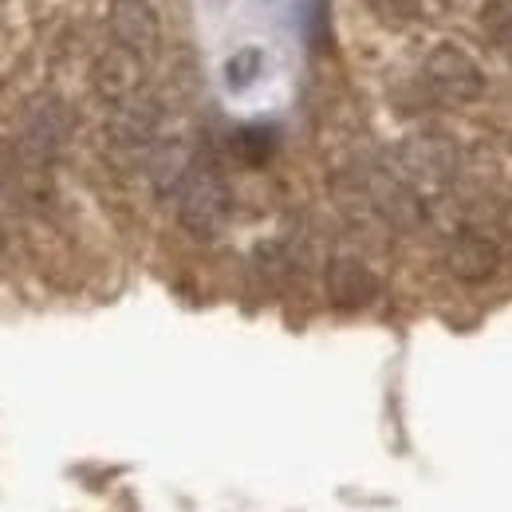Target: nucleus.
Returning <instances> with one entry per match:
<instances>
[{
  "instance_id": "8",
  "label": "nucleus",
  "mask_w": 512,
  "mask_h": 512,
  "mask_svg": "<svg viewBox=\"0 0 512 512\" xmlns=\"http://www.w3.org/2000/svg\"><path fill=\"white\" fill-rule=\"evenodd\" d=\"M95 91L107 99V103H130L138 95V83H142V56H134L127 48H111L95 60Z\"/></svg>"
},
{
  "instance_id": "9",
  "label": "nucleus",
  "mask_w": 512,
  "mask_h": 512,
  "mask_svg": "<svg viewBox=\"0 0 512 512\" xmlns=\"http://www.w3.org/2000/svg\"><path fill=\"white\" fill-rule=\"evenodd\" d=\"M193 162H197V154H193L182 138H158L154 150L146 154V174H150L154 190L162 193V197H170V193L178 197L186 174L193 170Z\"/></svg>"
},
{
  "instance_id": "14",
  "label": "nucleus",
  "mask_w": 512,
  "mask_h": 512,
  "mask_svg": "<svg viewBox=\"0 0 512 512\" xmlns=\"http://www.w3.org/2000/svg\"><path fill=\"white\" fill-rule=\"evenodd\" d=\"M371 8H375V16L390 24V28H398V24H410L414 16H418V8H422V0H367Z\"/></svg>"
},
{
  "instance_id": "1",
  "label": "nucleus",
  "mask_w": 512,
  "mask_h": 512,
  "mask_svg": "<svg viewBox=\"0 0 512 512\" xmlns=\"http://www.w3.org/2000/svg\"><path fill=\"white\" fill-rule=\"evenodd\" d=\"M178 221L201 241H213L229 225V186L213 162L205 158L193 162V170L178 190Z\"/></svg>"
},
{
  "instance_id": "13",
  "label": "nucleus",
  "mask_w": 512,
  "mask_h": 512,
  "mask_svg": "<svg viewBox=\"0 0 512 512\" xmlns=\"http://www.w3.org/2000/svg\"><path fill=\"white\" fill-rule=\"evenodd\" d=\"M485 28H489V36H493L501 48H512V0H489V8H485Z\"/></svg>"
},
{
  "instance_id": "2",
  "label": "nucleus",
  "mask_w": 512,
  "mask_h": 512,
  "mask_svg": "<svg viewBox=\"0 0 512 512\" xmlns=\"http://www.w3.org/2000/svg\"><path fill=\"white\" fill-rule=\"evenodd\" d=\"M390 174L398 182H406L414 193L442 190L457 174V146L442 134H414V138L394 146Z\"/></svg>"
},
{
  "instance_id": "3",
  "label": "nucleus",
  "mask_w": 512,
  "mask_h": 512,
  "mask_svg": "<svg viewBox=\"0 0 512 512\" xmlns=\"http://www.w3.org/2000/svg\"><path fill=\"white\" fill-rule=\"evenodd\" d=\"M422 79H426L430 95L449 107H461V103H473L485 95V71L457 44H438L422 64Z\"/></svg>"
},
{
  "instance_id": "5",
  "label": "nucleus",
  "mask_w": 512,
  "mask_h": 512,
  "mask_svg": "<svg viewBox=\"0 0 512 512\" xmlns=\"http://www.w3.org/2000/svg\"><path fill=\"white\" fill-rule=\"evenodd\" d=\"M323 288H327V300L335 308H343V312H359V308L375 304L379 292H383L375 268L355 260V256H335L327 264V272H323Z\"/></svg>"
},
{
  "instance_id": "7",
  "label": "nucleus",
  "mask_w": 512,
  "mask_h": 512,
  "mask_svg": "<svg viewBox=\"0 0 512 512\" xmlns=\"http://www.w3.org/2000/svg\"><path fill=\"white\" fill-rule=\"evenodd\" d=\"M446 268L465 284H485L501 268V249H497V241H489L481 233H461L449 241Z\"/></svg>"
},
{
  "instance_id": "11",
  "label": "nucleus",
  "mask_w": 512,
  "mask_h": 512,
  "mask_svg": "<svg viewBox=\"0 0 512 512\" xmlns=\"http://www.w3.org/2000/svg\"><path fill=\"white\" fill-rule=\"evenodd\" d=\"M260 67H264V56H260L256 48H241V52H233L229 64H225V83H229L233 91H245V87L256 83Z\"/></svg>"
},
{
  "instance_id": "17",
  "label": "nucleus",
  "mask_w": 512,
  "mask_h": 512,
  "mask_svg": "<svg viewBox=\"0 0 512 512\" xmlns=\"http://www.w3.org/2000/svg\"><path fill=\"white\" fill-rule=\"evenodd\" d=\"M0 253H4V229H0Z\"/></svg>"
},
{
  "instance_id": "10",
  "label": "nucleus",
  "mask_w": 512,
  "mask_h": 512,
  "mask_svg": "<svg viewBox=\"0 0 512 512\" xmlns=\"http://www.w3.org/2000/svg\"><path fill=\"white\" fill-rule=\"evenodd\" d=\"M367 193H371V205L383 213L390 225L414 229V225L422 221V197L410 190L406 182H398L390 170H386V174H375Z\"/></svg>"
},
{
  "instance_id": "16",
  "label": "nucleus",
  "mask_w": 512,
  "mask_h": 512,
  "mask_svg": "<svg viewBox=\"0 0 512 512\" xmlns=\"http://www.w3.org/2000/svg\"><path fill=\"white\" fill-rule=\"evenodd\" d=\"M505 233L512 237V201H509V209H505Z\"/></svg>"
},
{
  "instance_id": "15",
  "label": "nucleus",
  "mask_w": 512,
  "mask_h": 512,
  "mask_svg": "<svg viewBox=\"0 0 512 512\" xmlns=\"http://www.w3.org/2000/svg\"><path fill=\"white\" fill-rule=\"evenodd\" d=\"M304 36L312 40V48H323L331 40V28H327V0H312L308 12H304Z\"/></svg>"
},
{
  "instance_id": "12",
  "label": "nucleus",
  "mask_w": 512,
  "mask_h": 512,
  "mask_svg": "<svg viewBox=\"0 0 512 512\" xmlns=\"http://www.w3.org/2000/svg\"><path fill=\"white\" fill-rule=\"evenodd\" d=\"M237 154H241L245 162H253V166L268 162V158L276 154V134L268 127H245L237 134Z\"/></svg>"
},
{
  "instance_id": "6",
  "label": "nucleus",
  "mask_w": 512,
  "mask_h": 512,
  "mask_svg": "<svg viewBox=\"0 0 512 512\" xmlns=\"http://www.w3.org/2000/svg\"><path fill=\"white\" fill-rule=\"evenodd\" d=\"M107 24H111L115 44L134 56H150L162 40V24H158V12L150 0H111Z\"/></svg>"
},
{
  "instance_id": "4",
  "label": "nucleus",
  "mask_w": 512,
  "mask_h": 512,
  "mask_svg": "<svg viewBox=\"0 0 512 512\" xmlns=\"http://www.w3.org/2000/svg\"><path fill=\"white\" fill-rule=\"evenodd\" d=\"M67 138H71V111L52 95L36 99L20 130V154L32 162H52L67 146Z\"/></svg>"
}]
</instances>
